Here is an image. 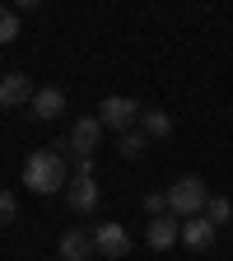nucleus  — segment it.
<instances>
[{"label": "nucleus", "instance_id": "obj_1", "mask_svg": "<svg viewBox=\"0 0 233 261\" xmlns=\"http://www.w3.org/2000/svg\"><path fill=\"white\" fill-rule=\"evenodd\" d=\"M61 149H70V145H51V149H33L28 159H23V187L33 191V196H51V191H61L65 187V154Z\"/></svg>", "mask_w": 233, "mask_h": 261}, {"label": "nucleus", "instance_id": "obj_2", "mask_svg": "<svg viewBox=\"0 0 233 261\" xmlns=\"http://www.w3.org/2000/svg\"><path fill=\"white\" fill-rule=\"evenodd\" d=\"M168 210L177 215V219H191V215H201L205 210V201H210V187H205V177H196V173H187V177H177L168 191Z\"/></svg>", "mask_w": 233, "mask_h": 261}, {"label": "nucleus", "instance_id": "obj_3", "mask_svg": "<svg viewBox=\"0 0 233 261\" xmlns=\"http://www.w3.org/2000/svg\"><path fill=\"white\" fill-rule=\"evenodd\" d=\"M93 117L103 121V130H117V136H121V130H131V126L140 121V103H136V98H121V93H117V98H103Z\"/></svg>", "mask_w": 233, "mask_h": 261}, {"label": "nucleus", "instance_id": "obj_4", "mask_svg": "<svg viewBox=\"0 0 233 261\" xmlns=\"http://www.w3.org/2000/svg\"><path fill=\"white\" fill-rule=\"evenodd\" d=\"M93 252L103 256V261H121L126 252H131V233L117 224V219H103V224H93Z\"/></svg>", "mask_w": 233, "mask_h": 261}, {"label": "nucleus", "instance_id": "obj_5", "mask_svg": "<svg viewBox=\"0 0 233 261\" xmlns=\"http://www.w3.org/2000/svg\"><path fill=\"white\" fill-rule=\"evenodd\" d=\"M65 145H70L75 154H93L98 145H103V121H98V117H75L70 136H65Z\"/></svg>", "mask_w": 233, "mask_h": 261}, {"label": "nucleus", "instance_id": "obj_6", "mask_svg": "<svg viewBox=\"0 0 233 261\" xmlns=\"http://www.w3.org/2000/svg\"><path fill=\"white\" fill-rule=\"evenodd\" d=\"M215 233H219V228H215L205 215H191V219H182L177 243H187L191 252H210V247H215Z\"/></svg>", "mask_w": 233, "mask_h": 261}, {"label": "nucleus", "instance_id": "obj_7", "mask_svg": "<svg viewBox=\"0 0 233 261\" xmlns=\"http://www.w3.org/2000/svg\"><path fill=\"white\" fill-rule=\"evenodd\" d=\"M177 233H182V219H177L173 210L149 215V247H154V252H168V247L177 243Z\"/></svg>", "mask_w": 233, "mask_h": 261}, {"label": "nucleus", "instance_id": "obj_8", "mask_svg": "<svg viewBox=\"0 0 233 261\" xmlns=\"http://www.w3.org/2000/svg\"><path fill=\"white\" fill-rule=\"evenodd\" d=\"M28 112L38 117V121H56L61 112H65V93L61 89H33V98H28Z\"/></svg>", "mask_w": 233, "mask_h": 261}, {"label": "nucleus", "instance_id": "obj_9", "mask_svg": "<svg viewBox=\"0 0 233 261\" xmlns=\"http://www.w3.org/2000/svg\"><path fill=\"white\" fill-rule=\"evenodd\" d=\"M65 201H70L75 215H93V210H98V182H93V177H75V182H65Z\"/></svg>", "mask_w": 233, "mask_h": 261}, {"label": "nucleus", "instance_id": "obj_10", "mask_svg": "<svg viewBox=\"0 0 233 261\" xmlns=\"http://www.w3.org/2000/svg\"><path fill=\"white\" fill-rule=\"evenodd\" d=\"M33 98V80L28 75H0V108H28Z\"/></svg>", "mask_w": 233, "mask_h": 261}, {"label": "nucleus", "instance_id": "obj_11", "mask_svg": "<svg viewBox=\"0 0 233 261\" xmlns=\"http://www.w3.org/2000/svg\"><path fill=\"white\" fill-rule=\"evenodd\" d=\"M56 261H93V238L84 228H70L61 238V247H56Z\"/></svg>", "mask_w": 233, "mask_h": 261}, {"label": "nucleus", "instance_id": "obj_12", "mask_svg": "<svg viewBox=\"0 0 233 261\" xmlns=\"http://www.w3.org/2000/svg\"><path fill=\"white\" fill-rule=\"evenodd\" d=\"M136 130H145V140H168L173 136V117L168 112H159V108H140V121H136Z\"/></svg>", "mask_w": 233, "mask_h": 261}, {"label": "nucleus", "instance_id": "obj_13", "mask_svg": "<svg viewBox=\"0 0 233 261\" xmlns=\"http://www.w3.org/2000/svg\"><path fill=\"white\" fill-rule=\"evenodd\" d=\"M145 149H149V140H145V130H136V126L117 136V154H121V159H140Z\"/></svg>", "mask_w": 233, "mask_h": 261}, {"label": "nucleus", "instance_id": "obj_14", "mask_svg": "<svg viewBox=\"0 0 233 261\" xmlns=\"http://www.w3.org/2000/svg\"><path fill=\"white\" fill-rule=\"evenodd\" d=\"M215 228H224L228 219H233V201H228V196H210V201H205V210H201Z\"/></svg>", "mask_w": 233, "mask_h": 261}, {"label": "nucleus", "instance_id": "obj_15", "mask_svg": "<svg viewBox=\"0 0 233 261\" xmlns=\"http://www.w3.org/2000/svg\"><path fill=\"white\" fill-rule=\"evenodd\" d=\"M14 38H19V10L14 5H0V47L14 42Z\"/></svg>", "mask_w": 233, "mask_h": 261}, {"label": "nucleus", "instance_id": "obj_16", "mask_svg": "<svg viewBox=\"0 0 233 261\" xmlns=\"http://www.w3.org/2000/svg\"><path fill=\"white\" fill-rule=\"evenodd\" d=\"M14 215H19L14 191H5V187H0V228H5V224H14Z\"/></svg>", "mask_w": 233, "mask_h": 261}, {"label": "nucleus", "instance_id": "obj_17", "mask_svg": "<svg viewBox=\"0 0 233 261\" xmlns=\"http://www.w3.org/2000/svg\"><path fill=\"white\" fill-rule=\"evenodd\" d=\"M145 210L149 215H163V210H168V196H163V191H149L145 196Z\"/></svg>", "mask_w": 233, "mask_h": 261}, {"label": "nucleus", "instance_id": "obj_18", "mask_svg": "<svg viewBox=\"0 0 233 261\" xmlns=\"http://www.w3.org/2000/svg\"><path fill=\"white\" fill-rule=\"evenodd\" d=\"M42 0H14V10H38Z\"/></svg>", "mask_w": 233, "mask_h": 261}]
</instances>
